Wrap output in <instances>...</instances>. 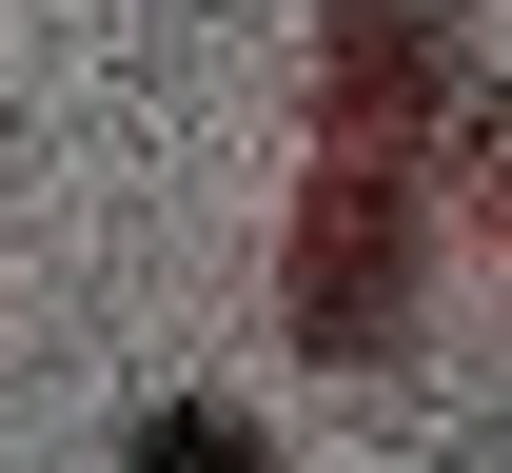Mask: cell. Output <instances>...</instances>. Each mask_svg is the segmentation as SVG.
Listing matches in <instances>:
<instances>
[{
	"label": "cell",
	"mask_w": 512,
	"mask_h": 473,
	"mask_svg": "<svg viewBox=\"0 0 512 473\" xmlns=\"http://www.w3.org/2000/svg\"><path fill=\"white\" fill-rule=\"evenodd\" d=\"M138 473H256V414H237V395H178V414H138Z\"/></svg>",
	"instance_id": "1"
}]
</instances>
